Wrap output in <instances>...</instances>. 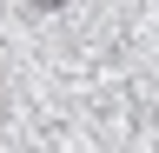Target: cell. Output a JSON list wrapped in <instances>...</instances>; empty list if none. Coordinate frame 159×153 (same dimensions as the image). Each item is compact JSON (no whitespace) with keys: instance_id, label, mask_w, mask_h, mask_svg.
<instances>
[{"instance_id":"6da1fadb","label":"cell","mask_w":159,"mask_h":153,"mask_svg":"<svg viewBox=\"0 0 159 153\" xmlns=\"http://www.w3.org/2000/svg\"><path fill=\"white\" fill-rule=\"evenodd\" d=\"M33 7H66V0H33Z\"/></svg>"}]
</instances>
